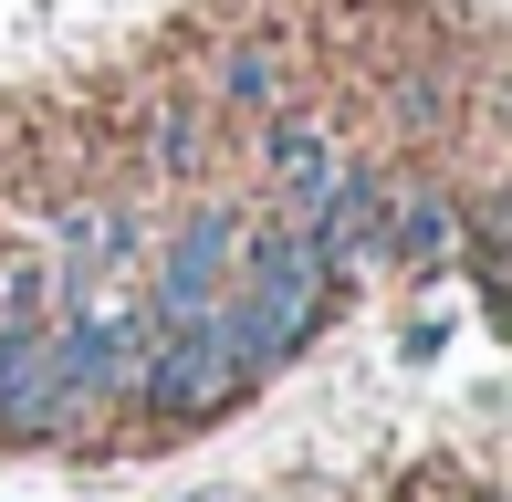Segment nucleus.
Wrapping results in <instances>:
<instances>
[{"label": "nucleus", "mask_w": 512, "mask_h": 502, "mask_svg": "<svg viewBox=\"0 0 512 502\" xmlns=\"http://www.w3.org/2000/svg\"><path fill=\"white\" fill-rule=\"evenodd\" d=\"M189 168H199V116L168 105V116H157V178H189Z\"/></svg>", "instance_id": "9d476101"}, {"label": "nucleus", "mask_w": 512, "mask_h": 502, "mask_svg": "<svg viewBox=\"0 0 512 502\" xmlns=\"http://www.w3.org/2000/svg\"><path fill=\"white\" fill-rule=\"evenodd\" d=\"M262 168H272V189H283V199H304V210H314L324 178H335L345 157H335V136H324L314 116H272V126H262Z\"/></svg>", "instance_id": "6e6552de"}, {"label": "nucleus", "mask_w": 512, "mask_h": 502, "mask_svg": "<svg viewBox=\"0 0 512 502\" xmlns=\"http://www.w3.org/2000/svg\"><path fill=\"white\" fill-rule=\"evenodd\" d=\"M324 304H335V272L304 251V231H241V262H230V293L209 304V325H220L230 367L262 387L324 325Z\"/></svg>", "instance_id": "f257e3e1"}, {"label": "nucleus", "mask_w": 512, "mask_h": 502, "mask_svg": "<svg viewBox=\"0 0 512 502\" xmlns=\"http://www.w3.org/2000/svg\"><path fill=\"white\" fill-rule=\"evenodd\" d=\"M220 95H230V105H251V116H272V105H283V63H272L262 42H241V53L220 63Z\"/></svg>", "instance_id": "1a4fd4ad"}, {"label": "nucleus", "mask_w": 512, "mask_h": 502, "mask_svg": "<svg viewBox=\"0 0 512 502\" xmlns=\"http://www.w3.org/2000/svg\"><path fill=\"white\" fill-rule=\"evenodd\" d=\"M147 304L136 314H105V304H63L53 325H42V367H53V419L84 429L95 408H115L136 387V367H147Z\"/></svg>", "instance_id": "f03ea898"}, {"label": "nucleus", "mask_w": 512, "mask_h": 502, "mask_svg": "<svg viewBox=\"0 0 512 502\" xmlns=\"http://www.w3.org/2000/svg\"><path fill=\"white\" fill-rule=\"evenodd\" d=\"M126 241H136L126 210H74V220H63V251H53V272H42L53 314H63V304H95V283L115 272V251H126Z\"/></svg>", "instance_id": "423d86ee"}, {"label": "nucleus", "mask_w": 512, "mask_h": 502, "mask_svg": "<svg viewBox=\"0 0 512 502\" xmlns=\"http://www.w3.org/2000/svg\"><path fill=\"white\" fill-rule=\"evenodd\" d=\"M387 210H398V178H387V168H335V178H324V199H314V231H304V251H314L324 272L377 262Z\"/></svg>", "instance_id": "39448f33"}, {"label": "nucleus", "mask_w": 512, "mask_h": 502, "mask_svg": "<svg viewBox=\"0 0 512 502\" xmlns=\"http://www.w3.org/2000/svg\"><path fill=\"white\" fill-rule=\"evenodd\" d=\"M230 398H251V377L230 367V346H220V325H209V314L157 325V335H147V367H136V387H126V408H147L157 429L209 419V408H230Z\"/></svg>", "instance_id": "7ed1b4c3"}, {"label": "nucleus", "mask_w": 512, "mask_h": 502, "mask_svg": "<svg viewBox=\"0 0 512 502\" xmlns=\"http://www.w3.org/2000/svg\"><path fill=\"white\" fill-rule=\"evenodd\" d=\"M230 262H241V220L230 210H189L157 251V283H147V325H189L230 293Z\"/></svg>", "instance_id": "20e7f679"}, {"label": "nucleus", "mask_w": 512, "mask_h": 502, "mask_svg": "<svg viewBox=\"0 0 512 502\" xmlns=\"http://www.w3.org/2000/svg\"><path fill=\"white\" fill-rule=\"evenodd\" d=\"M377 262L450 272V262H460V210H450V189H398V210H387V241H377Z\"/></svg>", "instance_id": "0eeeda50"}]
</instances>
